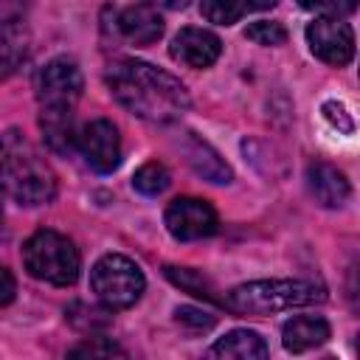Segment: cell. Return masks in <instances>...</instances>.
I'll return each mask as SVG.
<instances>
[{"mask_svg": "<svg viewBox=\"0 0 360 360\" xmlns=\"http://www.w3.org/2000/svg\"><path fill=\"white\" fill-rule=\"evenodd\" d=\"M104 82L112 98L143 121L169 124L188 110V90L183 87V82L149 62L141 59L112 62L107 68Z\"/></svg>", "mask_w": 360, "mask_h": 360, "instance_id": "obj_1", "label": "cell"}, {"mask_svg": "<svg viewBox=\"0 0 360 360\" xmlns=\"http://www.w3.org/2000/svg\"><path fill=\"white\" fill-rule=\"evenodd\" d=\"M3 186L17 205H45L56 194L51 166L17 129L3 135Z\"/></svg>", "mask_w": 360, "mask_h": 360, "instance_id": "obj_2", "label": "cell"}, {"mask_svg": "<svg viewBox=\"0 0 360 360\" xmlns=\"http://www.w3.org/2000/svg\"><path fill=\"white\" fill-rule=\"evenodd\" d=\"M326 292L309 281H248L228 292L225 307L239 315H270L321 304Z\"/></svg>", "mask_w": 360, "mask_h": 360, "instance_id": "obj_3", "label": "cell"}, {"mask_svg": "<svg viewBox=\"0 0 360 360\" xmlns=\"http://www.w3.org/2000/svg\"><path fill=\"white\" fill-rule=\"evenodd\" d=\"M22 264L25 270L48 284L68 287L79 278V250L76 245L56 233V231H37L22 245Z\"/></svg>", "mask_w": 360, "mask_h": 360, "instance_id": "obj_4", "label": "cell"}, {"mask_svg": "<svg viewBox=\"0 0 360 360\" xmlns=\"http://www.w3.org/2000/svg\"><path fill=\"white\" fill-rule=\"evenodd\" d=\"M90 287H93L96 298L104 307H110V309H127V307H132L141 298L146 281H143L141 267L132 259H127L121 253H107V256H101L93 264V270H90Z\"/></svg>", "mask_w": 360, "mask_h": 360, "instance_id": "obj_5", "label": "cell"}, {"mask_svg": "<svg viewBox=\"0 0 360 360\" xmlns=\"http://www.w3.org/2000/svg\"><path fill=\"white\" fill-rule=\"evenodd\" d=\"M82 70L73 59L56 56L37 73V98L42 107H73L82 96Z\"/></svg>", "mask_w": 360, "mask_h": 360, "instance_id": "obj_6", "label": "cell"}, {"mask_svg": "<svg viewBox=\"0 0 360 360\" xmlns=\"http://www.w3.org/2000/svg\"><path fill=\"white\" fill-rule=\"evenodd\" d=\"M309 51L326 65H349L354 56V34L340 17H318L307 25Z\"/></svg>", "mask_w": 360, "mask_h": 360, "instance_id": "obj_7", "label": "cell"}, {"mask_svg": "<svg viewBox=\"0 0 360 360\" xmlns=\"http://www.w3.org/2000/svg\"><path fill=\"white\" fill-rule=\"evenodd\" d=\"M166 228L177 242H194L217 231V211L197 197H177L166 208Z\"/></svg>", "mask_w": 360, "mask_h": 360, "instance_id": "obj_8", "label": "cell"}, {"mask_svg": "<svg viewBox=\"0 0 360 360\" xmlns=\"http://www.w3.org/2000/svg\"><path fill=\"white\" fill-rule=\"evenodd\" d=\"M79 152L96 172H112L121 163V135L112 121L96 118L79 129Z\"/></svg>", "mask_w": 360, "mask_h": 360, "instance_id": "obj_9", "label": "cell"}, {"mask_svg": "<svg viewBox=\"0 0 360 360\" xmlns=\"http://www.w3.org/2000/svg\"><path fill=\"white\" fill-rule=\"evenodd\" d=\"M169 53L174 62L186 65V68H208L219 59L222 42L217 34H211L205 28H183L172 39Z\"/></svg>", "mask_w": 360, "mask_h": 360, "instance_id": "obj_10", "label": "cell"}, {"mask_svg": "<svg viewBox=\"0 0 360 360\" xmlns=\"http://www.w3.org/2000/svg\"><path fill=\"white\" fill-rule=\"evenodd\" d=\"M307 188L323 208H338L349 200V180L340 169L329 163H309L307 166Z\"/></svg>", "mask_w": 360, "mask_h": 360, "instance_id": "obj_11", "label": "cell"}, {"mask_svg": "<svg viewBox=\"0 0 360 360\" xmlns=\"http://www.w3.org/2000/svg\"><path fill=\"white\" fill-rule=\"evenodd\" d=\"M118 31L135 45H149L163 34V17L152 3H138L118 14Z\"/></svg>", "mask_w": 360, "mask_h": 360, "instance_id": "obj_12", "label": "cell"}, {"mask_svg": "<svg viewBox=\"0 0 360 360\" xmlns=\"http://www.w3.org/2000/svg\"><path fill=\"white\" fill-rule=\"evenodd\" d=\"M39 129L48 146L59 155H70L79 146V129L73 127V107H42Z\"/></svg>", "mask_w": 360, "mask_h": 360, "instance_id": "obj_13", "label": "cell"}, {"mask_svg": "<svg viewBox=\"0 0 360 360\" xmlns=\"http://www.w3.org/2000/svg\"><path fill=\"white\" fill-rule=\"evenodd\" d=\"M180 149H183L188 166H191L200 177H205V180H211V183H231V169H228V163L219 158V152H217L214 146H208L205 141H200L194 132H186Z\"/></svg>", "mask_w": 360, "mask_h": 360, "instance_id": "obj_14", "label": "cell"}, {"mask_svg": "<svg viewBox=\"0 0 360 360\" xmlns=\"http://www.w3.org/2000/svg\"><path fill=\"white\" fill-rule=\"evenodd\" d=\"M326 338H329V323L318 315H298V318L287 321L281 329V343L292 354L309 352V349L326 343Z\"/></svg>", "mask_w": 360, "mask_h": 360, "instance_id": "obj_15", "label": "cell"}, {"mask_svg": "<svg viewBox=\"0 0 360 360\" xmlns=\"http://www.w3.org/2000/svg\"><path fill=\"white\" fill-rule=\"evenodd\" d=\"M211 357H233V360H262L267 357V343L259 332L250 329H233L228 335H222L211 349Z\"/></svg>", "mask_w": 360, "mask_h": 360, "instance_id": "obj_16", "label": "cell"}, {"mask_svg": "<svg viewBox=\"0 0 360 360\" xmlns=\"http://www.w3.org/2000/svg\"><path fill=\"white\" fill-rule=\"evenodd\" d=\"M270 6H276V0H200L202 17L217 25H233L242 17L253 11H264Z\"/></svg>", "mask_w": 360, "mask_h": 360, "instance_id": "obj_17", "label": "cell"}, {"mask_svg": "<svg viewBox=\"0 0 360 360\" xmlns=\"http://www.w3.org/2000/svg\"><path fill=\"white\" fill-rule=\"evenodd\" d=\"M22 59H25L22 20H3V73L11 76Z\"/></svg>", "mask_w": 360, "mask_h": 360, "instance_id": "obj_18", "label": "cell"}, {"mask_svg": "<svg viewBox=\"0 0 360 360\" xmlns=\"http://www.w3.org/2000/svg\"><path fill=\"white\" fill-rule=\"evenodd\" d=\"M132 186L135 191L146 194V197H155V194H163L169 188V172L163 163H143L135 174H132Z\"/></svg>", "mask_w": 360, "mask_h": 360, "instance_id": "obj_19", "label": "cell"}, {"mask_svg": "<svg viewBox=\"0 0 360 360\" xmlns=\"http://www.w3.org/2000/svg\"><path fill=\"white\" fill-rule=\"evenodd\" d=\"M166 276H169L174 284H180L183 290H188V292H194V295H200V298L214 301V292H211L208 281H205L200 273H194V270H188V267H166Z\"/></svg>", "mask_w": 360, "mask_h": 360, "instance_id": "obj_20", "label": "cell"}, {"mask_svg": "<svg viewBox=\"0 0 360 360\" xmlns=\"http://www.w3.org/2000/svg\"><path fill=\"white\" fill-rule=\"evenodd\" d=\"M248 39H253L256 45H281L287 39V31L281 28V22H270V20H259L250 22L245 31Z\"/></svg>", "mask_w": 360, "mask_h": 360, "instance_id": "obj_21", "label": "cell"}, {"mask_svg": "<svg viewBox=\"0 0 360 360\" xmlns=\"http://www.w3.org/2000/svg\"><path fill=\"white\" fill-rule=\"evenodd\" d=\"M298 6L323 17H346L360 6V0H298Z\"/></svg>", "mask_w": 360, "mask_h": 360, "instance_id": "obj_22", "label": "cell"}, {"mask_svg": "<svg viewBox=\"0 0 360 360\" xmlns=\"http://www.w3.org/2000/svg\"><path fill=\"white\" fill-rule=\"evenodd\" d=\"M174 318H177L180 326H188L194 332H205V329L214 326V315H208L205 309H197V307H177Z\"/></svg>", "mask_w": 360, "mask_h": 360, "instance_id": "obj_23", "label": "cell"}, {"mask_svg": "<svg viewBox=\"0 0 360 360\" xmlns=\"http://www.w3.org/2000/svg\"><path fill=\"white\" fill-rule=\"evenodd\" d=\"M323 115H326V118H329V121H332L335 127L340 124V129H343V132H349V129H352V118L346 115V110H343V104H335V101H326V104H323Z\"/></svg>", "mask_w": 360, "mask_h": 360, "instance_id": "obj_24", "label": "cell"}, {"mask_svg": "<svg viewBox=\"0 0 360 360\" xmlns=\"http://www.w3.org/2000/svg\"><path fill=\"white\" fill-rule=\"evenodd\" d=\"M70 354L79 357V354H124V352H121L118 346H112V343H104V346H101V343H93V340H90V343H82V346L70 349Z\"/></svg>", "mask_w": 360, "mask_h": 360, "instance_id": "obj_25", "label": "cell"}, {"mask_svg": "<svg viewBox=\"0 0 360 360\" xmlns=\"http://www.w3.org/2000/svg\"><path fill=\"white\" fill-rule=\"evenodd\" d=\"M0 6H3V20H22L28 0H0Z\"/></svg>", "mask_w": 360, "mask_h": 360, "instance_id": "obj_26", "label": "cell"}, {"mask_svg": "<svg viewBox=\"0 0 360 360\" xmlns=\"http://www.w3.org/2000/svg\"><path fill=\"white\" fill-rule=\"evenodd\" d=\"M0 278H3L0 304L6 307V304H11V298H14V278H11V270H8V267H3V270H0Z\"/></svg>", "mask_w": 360, "mask_h": 360, "instance_id": "obj_27", "label": "cell"}, {"mask_svg": "<svg viewBox=\"0 0 360 360\" xmlns=\"http://www.w3.org/2000/svg\"><path fill=\"white\" fill-rule=\"evenodd\" d=\"M349 301H352V307L360 312V270L352 273V281H349Z\"/></svg>", "mask_w": 360, "mask_h": 360, "instance_id": "obj_28", "label": "cell"}, {"mask_svg": "<svg viewBox=\"0 0 360 360\" xmlns=\"http://www.w3.org/2000/svg\"><path fill=\"white\" fill-rule=\"evenodd\" d=\"M152 6H163V8H183L188 0H149Z\"/></svg>", "mask_w": 360, "mask_h": 360, "instance_id": "obj_29", "label": "cell"}, {"mask_svg": "<svg viewBox=\"0 0 360 360\" xmlns=\"http://www.w3.org/2000/svg\"><path fill=\"white\" fill-rule=\"evenodd\" d=\"M357 352H360V338H357Z\"/></svg>", "mask_w": 360, "mask_h": 360, "instance_id": "obj_30", "label": "cell"}]
</instances>
